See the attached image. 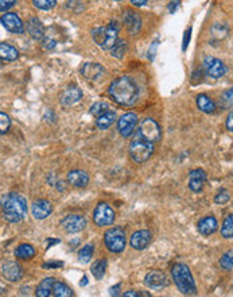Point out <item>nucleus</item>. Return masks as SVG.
Returning <instances> with one entry per match:
<instances>
[{"mask_svg": "<svg viewBox=\"0 0 233 297\" xmlns=\"http://www.w3.org/2000/svg\"><path fill=\"white\" fill-rule=\"evenodd\" d=\"M55 281H57V280L53 278V277H47V278L42 280L35 290V296L38 297L51 296V292H53V286H54V284H55Z\"/></svg>", "mask_w": 233, "mask_h": 297, "instance_id": "obj_25", "label": "nucleus"}, {"mask_svg": "<svg viewBox=\"0 0 233 297\" xmlns=\"http://www.w3.org/2000/svg\"><path fill=\"white\" fill-rule=\"evenodd\" d=\"M117 32H119V26L115 20H112L109 26L97 27V28L92 30V38L100 49L111 50L119 40Z\"/></svg>", "mask_w": 233, "mask_h": 297, "instance_id": "obj_4", "label": "nucleus"}, {"mask_svg": "<svg viewBox=\"0 0 233 297\" xmlns=\"http://www.w3.org/2000/svg\"><path fill=\"white\" fill-rule=\"evenodd\" d=\"M66 180L74 188H85L86 185L89 184V176L86 172L76 169V170H70L67 173Z\"/></svg>", "mask_w": 233, "mask_h": 297, "instance_id": "obj_20", "label": "nucleus"}, {"mask_svg": "<svg viewBox=\"0 0 233 297\" xmlns=\"http://www.w3.org/2000/svg\"><path fill=\"white\" fill-rule=\"evenodd\" d=\"M36 252L34 246L31 244H27V243H22V244H19L16 250H15V256L18 258V260H23V261H30L32 260L34 256H35Z\"/></svg>", "mask_w": 233, "mask_h": 297, "instance_id": "obj_26", "label": "nucleus"}, {"mask_svg": "<svg viewBox=\"0 0 233 297\" xmlns=\"http://www.w3.org/2000/svg\"><path fill=\"white\" fill-rule=\"evenodd\" d=\"M26 30L32 40H42L43 36H45V27H43L42 22L36 16H32V18L28 19V22L26 24Z\"/></svg>", "mask_w": 233, "mask_h": 297, "instance_id": "obj_21", "label": "nucleus"}, {"mask_svg": "<svg viewBox=\"0 0 233 297\" xmlns=\"http://www.w3.org/2000/svg\"><path fill=\"white\" fill-rule=\"evenodd\" d=\"M151 242V232L148 230H140V231H136L134 234L131 235L130 238V244L131 248L138 250V252H142L144 248H147L148 244Z\"/></svg>", "mask_w": 233, "mask_h": 297, "instance_id": "obj_16", "label": "nucleus"}, {"mask_svg": "<svg viewBox=\"0 0 233 297\" xmlns=\"http://www.w3.org/2000/svg\"><path fill=\"white\" fill-rule=\"evenodd\" d=\"M81 74L88 81L100 80L104 74V68L97 62H86L80 69Z\"/></svg>", "mask_w": 233, "mask_h": 297, "instance_id": "obj_19", "label": "nucleus"}, {"mask_svg": "<svg viewBox=\"0 0 233 297\" xmlns=\"http://www.w3.org/2000/svg\"><path fill=\"white\" fill-rule=\"evenodd\" d=\"M127 52H128V44H127V40H117L115 46L111 49V56L117 60H123L124 58V56L127 54Z\"/></svg>", "mask_w": 233, "mask_h": 297, "instance_id": "obj_29", "label": "nucleus"}, {"mask_svg": "<svg viewBox=\"0 0 233 297\" xmlns=\"http://www.w3.org/2000/svg\"><path fill=\"white\" fill-rule=\"evenodd\" d=\"M57 243H59L58 239H49L47 240V248H50L53 244H57Z\"/></svg>", "mask_w": 233, "mask_h": 297, "instance_id": "obj_50", "label": "nucleus"}, {"mask_svg": "<svg viewBox=\"0 0 233 297\" xmlns=\"http://www.w3.org/2000/svg\"><path fill=\"white\" fill-rule=\"evenodd\" d=\"M124 297H139V296H144V294H142V293L136 292V290H128V292H126L124 294H123Z\"/></svg>", "mask_w": 233, "mask_h": 297, "instance_id": "obj_47", "label": "nucleus"}, {"mask_svg": "<svg viewBox=\"0 0 233 297\" xmlns=\"http://www.w3.org/2000/svg\"><path fill=\"white\" fill-rule=\"evenodd\" d=\"M94 252V248L92 243H86L85 246H82V248L78 252V260L81 262H84V264H88V262L92 260V256H93Z\"/></svg>", "mask_w": 233, "mask_h": 297, "instance_id": "obj_34", "label": "nucleus"}, {"mask_svg": "<svg viewBox=\"0 0 233 297\" xmlns=\"http://www.w3.org/2000/svg\"><path fill=\"white\" fill-rule=\"evenodd\" d=\"M205 73V70H202V69H196L193 72V76H192V81H193L194 84L196 82H200L202 80V74Z\"/></svg>", "mask_w": 233, "mask_h": 297, "instance_id": "obj_42", "label": "nucleus"}, {"mask_svg": "<svg viewBox=\"0 0 233 297\" xmlns=\"http://www.w3.org/2000/svg\"><path fill=\"white\" fill-rule=\"evenodd\" d=\"M9 126H11V120H9L8 115H5L4 112L0 114V134L4 135L8 131Z\"/></svg>", "mask_w": 233, "mask_h": 297, "instance_id": "obj_38", "label": "nucleus"}, {"mask_svg": "<svg viewBox=\"0 0 233 297\" xmlns=\"http://www.w3.org/2000/svg\"><path fill=\"white\" fill-rule=\"evenodd\" d=\"M15 3H16V0H0V11H3V12L8 11L11 7L15 6Z\"/></svg>", "mask_w": 233, "mask_h": 297, "instance_id": "obj_40", "label": "nucleus"}, {"mask_svg": "<svg viewBox=\"0 0 233 297\" xmlns=\"http://www.w3.org/2000/svg\"><path fill=\"white\" fill-rule=\"evenodd\" d=\"M86 281H88V278H86V277H84V278H82V282H81V285H82V286H84V285H86Z\"/></svg>", "mask_w": 233, "mask_h": 297, "instance_id": "obj_51", "label": "nucleus"}, {"mask_svg": "<svg viewBox=\"0 0 233 297\" xmlns=\"http://www.w3.org/2000/svg\"><path fill=\"white\" fill-rule=\"evenodd\" d=\"M115 118H116V114L115 111H107L104 112L103 115H100L97 119H96V126L99 130H107L108 127H111L113 122H115Z\"/></svg>", "mask_w": 233, "mask_h": 297, "instance_id": "obj_28", "label": "nucleus"}, {"mask_svg": "<svg viewBox=\"0 0 233 297\" xmlns=\"http://www.w3.org/2000/svg\"><path fill=\"white\" fill-rule=\"evenodd\" d=\"M0 57L1 61H15L19 57V52L13 46L8 45V44H0Z\"/></svg>", "mask_w": 233, "mask_h": 297, "instance_id": "obj_27", "label": "nucleus"}, {"mask_svg": "<svg viewBox=\"0 0 233 297\" xmlns=\"http://www.w3.org/2000/svg\"><path fill=\"white\" fill-rule=\"evenodd\" d=\"M107 265L108 262L105 258H101V260H97V261L94 262L93 265H92V274L96 280H101L105 276V270H107Z\"/></svg>", "mask_w": 233, "mask_h": 297, "instance_id": "obj_30", "label": "nucleus"}, {"mask_svg": "<svg viewBox=\"0 0 233 297\" xmlns=\"http://www.w3.org/2000/svg\"><path fill=\"white\" fill-rule=\"evenodd\" d=\"M171 276H173L177 288L180 289V292H182L184 294H190V296L197 293V286H196L193 276H192V272L188 265H185V264L174 265L171 269Z\"/></svg>", "mask_w": 233, "mask_h": 297, "instance_id": "obj_3", "label": "nucleus"}, {"mask_svg": "<svg viewBox=\"0 0 233 297\" xmlns=\"http://www.w3.org/2000/svg\"><path fill=\"white\" fill-rule=\"evenodd\" d=\"M131 4H134L135 7H142V6L147 4L148 0H130Z\"/></svg>", "mask_w": 233, "mask_h": 297, "instance_id": "obj_48", "label": "nucleus"}, {"mask_svg": "<svg viewBox=\"0 0 233 297\" xmlns=\"http://www.w3.org/2000/svg\"><path fill=\"white\" fill-rule=\"evenodd\" d=\"M202 69L205 70V74L212 78H221L227 73V66L221 60L208 56L202 62Z\"/></svg>", "mask_w": 233, "mask_h": 297, "instance_id": "obj_9", "label": "nucleus"}, {"mask_svg": "<svg viewBox=\"0 0 233 297\" xmlns=\"http://www.w3.org/2000/svg\"><path fill=\"white\" fill-rule=\"evenodd\" d=\"M107 111H109V104L105 103V102H97L90 107V114L96 118H99L100 115H103Z\"/></svg>", "mask_w": 233, "mask_h": 297, "instance_id": "obj_35", "label": "nucleus"}, {"mask_svg": "<svg viewBox=\"0 0 233 297\" xmlns=\"http://www.w3.org/2000/svg\"><path fill=\"white\" fill-rule=\"evenodd\" d=\"M81 98H82V90L78 86H72L61 94V104L67 107V106H72V104H76L77 102H80Z\"/></svg>", "mask_w": 233, "mask_h": 297, "instance_id": "obj_23", "label": "nucleus"}, {"mask_svg": "<svg viewBox=\"0 0 233 297\" xmlns=\"http://www.w3.org/2000/svg\"><path fill=\"white\" fill-rule=\"evenodd\" d=\"M144 284H146V286H148V288L161 290V289H163L167 285V277L161 270H151L144 277Z\"/></svg>", "mask_w": 233, "mask_h": 297, "instance_id": "obj_13", "label": "nucleus"}, {"mask_svg": "<svg viewBox=\"0 0 233 297\" xmlns=\"http://www.w3.org/2000/svg\"><path fill=\"white\" fill-rule=\"evenodd\" d=\"M108 94H109V98L119 106L131 107L136 103L139 90H138L136 82L131 77L120 76L112 81Z\"/></svg>", "mask_w": 233, "mask_h": 297, "instance_id": "obj_1", "label": "nucleus"}, {"mask_svg": "<svg viewBox=\"0 0 233 297\" xmlns=\"http://www.w3.org/2000/svg\"><path fill=\"white\" fill-rule=\"evenodd\" d=\"M3 216L9 223H19L27 215V200L19 194H8L1 200Z\"/></svg>", "mask_w": 233, "mask_h": 297, "instance_id": "obj_2", "label": "nucleus"}, {"mask_svg": "<svg viewBox=\"0 0 233 297\" xmlns=\"http://www.w3.org/2000/svg\"><path fill=\"white\" fill-rule=\"evenodd\" d=\"M220 106L223 110L233 108V86L229 90H224L220 96Z\"/></svg>", "mask_w": 233, "mask_h": 297, "instance_id": "obj_33", "label": "nucleus"}, {"mask_svg": "<svg viewBox=\"0 0 233 297\" xmlns=\"http://www.w3.org/2000/svg\"><path fill=\"white\" fill-rule=\"evenodd\" d=\"M34 7L42 11H49V10L54 8L57 4V0H32Z\"/></svg>", "mask_w": 233, "mask_h": 297, "instance_id": "obj_36", "label": "nucleus"}, {"mask_svg": "<svg viewBox=\"0 0 233 297\" xmlns=\"http://www.w3.org/2000/svg\"><path fill=\"white\" fill-rule=\"evenodd\" d=\"M51 211H53L51 202H50L49 200H45V198L35 200V202L31 204V214L35 219H38V220L46 219L47 216H50Z\"/></svg>", "mask_w": 233, "mask_h": 297, "instance_id": "obj_17", "label": "nucleus"}, {"mask_svg": "<svg viewBox=\"0 0 233 297\" xmlns=\"http://www.w3.org/2000/svg\"><path fill=\"white\" fill-rule=\"evenodd\" d=\"M136 132H138L140 136H143L144 140H150V142H154V144L158 142V140H161L162 138L161 127H159V124H158L157 122L154 120V119H151V118L142 119Z\"/></svg>", "mask_w": 233, "mask_h": 297, "instance_id": "obj_7", "label": "nucleus"}, {"mask_svg": "<svg viewBox=\"0 0 233 297\" xmlns=\"http://www.w3.org/2000/svg\"><path fill=\"white\" fill-rule=\"evenodd\" d=\"M154 142L144 140L136 131L130 144V157L136 164H143L151 157L154 153Z\"/></svg>", "mask_w": 233, "mask_h": 297, "instance_id": "obj_5", "label": "nucleus"}, {"mask_svg": "<svg viewBox=\"0 0 233 297\" xmlns=\"http://www.w3.org/2000/svg\"><path fill=\"white\" fill-rule=\"evenodd\" d=\"M1 274L7 281L16 282L22 278L23 270L22 266L19 265L16 261H7L1 265Z\"/></svg>", "mask_w": 233, "mask_h": 297, "instance_id": "obj_14", "label": "nucleus"}, {"mask_svg": "<svg viewBox=\"0 0 233 297\" xmlns=\"http://www.w3.org/2000/svg\"><path fill=\"white\" fill-rule=\"evenodd\" d=\"M221 235L225 239L233 238V214L228 215L224 219V223L221 226Z\"/></svg>", "mask_w": 233, "mask_h": 297, "instance_id": "obj_32", "label": "nucleus"}, {"mask_svg": "<svg viewBox=\"0 0 233 297\" xmlns=\"http://www.w3.org/2000/svg\"><path fill=\"white\" fill-rule=\"evenodd\" d=\"M227 128H228L231 132H233V111L228 115L227 118Z\"/></svg>", "mask_w": 233, "mask_h": 297, "instance_id": "obj_45", "label": "nucleus"}, {"mask_svg": "<svg viewBox=\"0 0 233 297\" xmlns=\"http://www.w3.org/2000/svg\"><path fill=\"white\" fill-rule=\"evenodd\" d=\"M198 231L200 234H202L204 236H209V235L215 234L217 228H219V223L215 216H205L198 222Z\"/></svg>", "mask_w": 233, "mask_h": 297, "instance_id": "obj_22", "label": "nucleus"}, {"mask_svg": "<svg viewBox=\"0 0 233 297\" xmlns=\"http://www.w3.org/2000/svg\"><path fill=\"white\" fill-rule=\"evenodd\" d=\"M220 266L224 270L233 269V250H229L220 258Z\"/></svg>", "mask_w": 233, "mask_h": 297, "instance_id": "obj_37", "label": "nucleus"}, {"mask_svg": "<svg viewBox=\"0 0 233 297\" xmlns=\"http://www.w3.org/2000/svg\"><path fill=\"white\" fill-rule=\"evenodd\" d=\"M55 45H57V42L54 40H51V38H46V40H42V46H43L46 50L53 49V48H55Z\"/></svg>", "mask_w": 233, "mask_h": 297, "instance_id": "obj_41", "label": "nucleus"}, {"mask_svg": "<svg viewBox=\"0 0 233 297\" xmlns=\"http://www.w3.org/2000/svg\"><path fill=\"white\" fill-rule=\"evenodd\" d=\"M1 26L4 27L7 32H12V34H23L24 30H26V26L22 22V19L13 12L3 14V16H1Z\"/></svg>", "mask_w": 233, "mask_h": 297, "instance_id": "obj_11", "label": "nucleus"}, {"mask_svg": "<svg viewBox=\"0 0 233 297\" xmlns=\"http://www.w3.org/2000/svg\"><path fill=\"white\" fill-rule=\"evenodd\" d=\"M93 222L94 224L99 227L113 224L115 222V211L107 202H99L93 211Z\"/></svg>", "mask_w": 233, "mask_h": 297, "instance_id": "obj_8", "label": "nucleus"}, {"mask_svg": "<svg viewBox=\"0 0 233 297\" xmlns=\"http://www.w3.org/2000/svg\"><path fill=\"white\" fill-rule=\"evenodd\" d=\"M119 292H120V284H117V285H115L113 288L109 289V293H111L112 296H119V294H120Z\"/></svg>", "mask_w": 233, "mask_h": 297, "instance_id": "obj_46", "label": "nucleus"}, {"mask_svg": "<svg viewBox=\"0 0 233 297\" xmlns=\"http://www.w3.org/2000/svg\"><path fill=\"white\" fill-rule=\"evenodd\" d=\"M123 22L126 24L127 30L131 36H135L140 32L142 27V18L138 12H135L132 10H126L123 14Z\"/></svg>", "mask_w": 233, "mask_h": 297, "instance_id": "obj_15", "label": "nucleus"}, {"mask_svg": "<svg viewBox=\"0 0 233 297\" xmlns=\"http://www.w3.org/2000/svg\"><path fill=\"white\" fill-rule=\"evenodd\" d=\"M62 262H55V264H45V268H59V266H62Z\"/></svg>", "mask_w": 233, "mask_h": 297, "instance_id": "obj_49", "label": "nucleus"}, {"mask_svg": "<svg viewBox=\"0 0 233 297\" xmlns=\"http://www.w3.org/2000/svg\"><path fill=\"white\" fill-rule=\"evenodd\" d=\"M197 107L200 108V111H202V112L213 114L216 112L217 106H216L215 102H213L208 94H201L197 96Z\"/></svg>", "mask_w": 233, "mask_h": 297, "instance_id": "obj_24", "label": "nucleus"}, {"mask_svg": "<svg viewBox=\"0 0 233 297\" xmlns=\"http://www.w3.org/2000/svg\"><path fill=\"white\" fill-rule=\"evenodd\" d=\"M207 182V173L202 169H194L189 173V188L194 194L201 192Z\"/></svg>", "mask_w": 233, "mask_h": 297, "instance_id": "obj_18", "label": "nucleus"}, {"mask_svg": "<svg viewBox=\"0 0 233 297\" xmlns=\"http://www.w3.org/2000/svg\"><path fill=\"white\" fill-rule=\"evenodd\" d=\"M229 198H231V194H229L228 190H227V189H221L220 192L215 196V202L216 204H221V206H223V204L229 202Z\"/></svg>", "mask_w": 233, "mask_h": 297, "instance_id": "obj_39", "label": "nucleus"}, {"mask_svg": "<svg viewBox=\"0 0 233 297\" xmlns=\"http://www.w3.org/2000/svg\"><path fill=\"white\" fill-rule=\"evenodd\" d=\"M190 36H192V28H189V30H186V32H185L184 45H182V50H184V52H186V49H188L189 42H190Z\"/></svg>", "mask_w": 233, "mask_h": 297, "instance_id": "obj_43", "label": "nucleus"}, {"mask_svg": "<svg viewBox=\"0 0 233 297\" xmlns=\"http://www.w3.org/2000/svg\"><path fill=\"white\" fill-rule=\"evenodd\" d=\"M53 297H70L73 296V290L66 284L61 282V281H55L53 286V292H51Z\"/></svg>", "mask_w": 233, "mask_h": 297, "instance_id": "obj_31", "label": "nucleus"}, {"mask_svg": "<svg viewBox=\"0 0 233 297\" xmlns=\"http://www.w3.org/2000/svg\"><path fill=\"white\" fill-rule=\"evenodd\" d=\"M115 2H123V0H115Z\"/></svg>", "mask_w": 233, "mask_h": 297, "instance_id": "obj_52", "label": "nucleus"}, {"mask_svg": "<svg viewBox=\"0 0 233 297\" xmlns=\"http://www.w3.org/2000/svg\"><path fill=\"white\" fill-rule=\"evenodd\" d=\"M138 126V115L134 112H127L121 115L120 119L117 120V130L119 134L124 138H128L134 134Z\"/></svg>", "mask_w": 233, "mask_h": 297, "instance_id": "obj_10", "label": "nucleus"}, {"mask_svg": "<svg viewBox=\"0 0 233 297\" xmlns=\"http://www.w3.org/2000/svg\"><path fill=\"white\" fill-rule=\"evenodd\" d=\"M126 231L121 227H112L104 234V244L111 252H121L126 248Z\"/></svg>", "mask_w": 233, "mask_h": 297, "instance_id": "obj_6", "label": "nucleus"}, {"mask_svg": "<svg viewBox=\"0 0 233 297\" xmlns=\"http://www.w3.org/2000/svg\"><path fill=\"white\" fill-rule=\"evenodd\" d=\"M61 226L69 234H76L85 228L86 219L81 215H66L61 222Z\"/></svg>", "mask_w": 233, "mask_h": 297, "instance_id": "obj_12", "label": "nucleus"}, {"mask_svg": "<svg viewBox=\"0 0 233 297\" xmlns=\"http://www.w3.org/2000/svg\"><path fill=\"white\" fill-rule=\"evenodd\" d=\"M180 3H181V0H171L170 3L167 4V10H169V12H175L177 11V8L180 7Z\"/></svg>", "mask_w": 233, "mask_h": 297, "instance_id": "obj_44", "label": "nucleus"}]
</instances>
